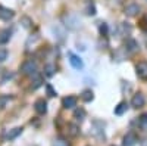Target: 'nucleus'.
<instances>
[{
	"mask_svg": "<svg viewBox=\"0 0 147 146\" xmlns=\"http://www.w3.org/2000/svg\"><path fill=\"white\" fill-rule=\"evenodd\" d=\"M69 62H71V65L75 68V69H82V68H84L82 59H81L80 56H77V55H74V53L69 55Z\"/></svg>",
	"mask_w": 147,
	"mask_h": 146,
	"instance_id": "0eeeda50",
	"label": "nucleus"
},
{
	"mask_svg": "<svg viewBox=\"0 0 147 146\" xmlns=\"http://www.w3.org/2000/svg\"><path fill=\"white\" fill-rule=\"evenodd\" d=\"M127 109H128V103L127 102H119L118 106H115V115H122V114H125L127 112Z\"/></svg>",
	"mask_w": 147,
	"mask_h": 146,
	"instance_id": "9b49d317",
	"label": "nucleus"
},
{
	"mask_svg": "<svg viewBox=\"0 0 147 146\" xmlns=\"http://www.w3.org/2000/svg\"><path fill=\"white\" fill-rule=\"evenodd\" d=\"M68 134L72 136V137H77L80 134V127L77 124H74V123L68 124Z\"/></svg>",
	"mask_w": 147,
	"mask_h": 146,
	"instance_id": "f8f14e48",
	"label": "nucleus"
},
{
	"mask_svg": "<svg viewBox=\"0 0 147 146\" xmlns=\"http://www.w3.org/2000/svg\"><path fill=\"white\" fill-rule=\"evenodd\" d=\"M55 146H69V145H68V142H65V140H62V139H59V140H56Z\"/></svg>",
	"mask_w": 147,
	"mask_h": 146,
	"instance_id": "a878e982",
	"label": "nucleus"
},
{
	"mask_svg": "<svg viewBox=\"0 0 147 146\" xmlns=\"http://www.w3.org/2000/svg\"><path fill=\"white\" fill-rule=\"evenodd\" d=\"M136 72L137 75L141 77V78H147V62L146 60H141L136 65Z\"/></svg>",
	"mask_w": 147,
	"mask_h": 146,
	"instance_id": "423d86ee",
	"label": "nucleus"
},
{
	"mask_svg": "<svg viewBox=\"0 0 147 146\" xmlns=\"http://www.w3.org/2000/svg\"><path fill=\"white\" fill-rule=\"evenodd\" d=\"M77 102H78V99L75 96H66V97H63L62 105H63L65 109H72V108L77 106Z\"/></svg>",
	"mask_w": 147,
	"mask_h": 146,
	"instance_id": "6e6552de",
	"label": "nucleus"
},
{
	"mask_svg": "<svg viewBox=\"0 0 147 146\" xmlns=\"http://www.w3.org/2000/svg\"><path fill=\"white\" fill-rule=\"evenodd\" d=\"M22 22H24L22 25L25 27V28H30V27H31V21H30V18H27V16H25V18H22Z\"/></svg>",
	"mask_w": 147,
	"mask_h": 146,
	"instance_id": "393cba45",
	"label": "nucleus"
},
{
	"mask_svg": "<svg viewBox=\"0 0 147 146\" xmlns=\"http://www.w3.org/2000/svg\"><path fill=\"white\" fill-rule=\"evenodd\" d=\"M22 127H15V128H12V130H9V133L6 134V139H9V140H13V139H16L21 133H22Z\"/></svg>",
	"mask_w": 147,
	"mask_h": 146,
	"instance_id": "9d476101",
	"label": "nucleus"
},
{
	"mask_svg": "<svg viewBox=\"0 0 147 146\" xmlns=\"http://www.w3.org/2000/svg\"><path fill=\"white\" fill-rule=\"evenodd\" d=\"M13 16H15V12L12 9L5 7V6H0V19H2V21H10Z\"/></svg>",
	"mask_w": 147,
	"mask_h": 146,
	"instance_id": "20e7f679",
	"label": "nucleus"
},
{
	"mask_svg": "<svg viewBox=\"0 0 147 146\" xmlns=\"http://www.w3.org/2000/svg\"><path fill=\"white\" fill-rule=\"evenodd\" d=\"M87 15H96V7H94V5H88V6H87Z\"/></svg>",
	"mask_w": 147,
	"mask_h": 146,
	"instance_id": "b1692460",
	"label": "nucleus"
},
{
	"mask_svg": "<svg viewBox=\"0 0 147 146\" xmlns=\"http://www.w3.org/2000/svg\"><path fill=\"white\" fill-rule=\"evenodd\" d=\"M137 142H138L137 134H136L134 131H129V133H127V134L124 136L122 145H124V146H136V145H137Z\"/></svg>",
	"mask_w": 147,
	"mask_h": 146,
	"instance_id": "7ed1b4c3",
	"label": "nucleus"
},
{
	"mask_svg": "<svg viewBox=\"0 0 147 146\" xmlns=\"http://www.w3.org/2000/svg\"><path fill=\"white\" fill-rule=\"evenodd\" d=\"M10 40V31L9 30H2L0 31V44H6Z\"/></svg>",
	"mask_w": 147,
	"mask_h": 146,
	"instance_id": "4468645a",
	"label": "nucleus"
},
{
	"mask_svg": "<svg viewBox=\"0 0 147 146\" xmlns=\"http://www.w3.org/2000/svg\"><path fill=\"white\" fill-rule=\"evenodd\" d=\"M43 84V77L41 75H34V84H32V90H35V89H38L40 86Z\"/></svg>",
	"mask_w": 147,
	"mask_h": 146,
	"instance_id": "6ab92c4d",
	"label": "nucleus"
},
{
	"mask_svg": "<svg viewBox=\"0 0 147 146\" xmlns=\"http://www.w3.org/2000/svg\"><path fill=\"white\" fill-rule=\"evenodd\" d=\"M12 77H13V74H12V72H6V74H5V77H3V80H2V83H5L6 80H10Z\"/></svg>",
	"mask_w": 147,
	"mask_h": 146,
	"instance_id": "bb28decb",
	"label": "nucleus"
},
{
	"mask_svg": "<svg viewBox=\"0 0 147 146\" xmlns=\"http://www.w3.org/2000/svg\"><path fill=\"white\" fill-rule=\"evenodd\" d=\"M21 72L24 75H28V77H34L38 74V67H37L35 60L30 59V60H25L21 67Z\"/></svg>",
	"mask_w": 147,
	"mask_h": 146,
	"instance_id": "f257e3e1",
	"label": "nucleus"
},
{
	"mask_svg": "<svg viewBox=\"0 0 147 146\" xmlns=\"http://www.w3.org/2000/svg\"><path fill=\"white\" fill-rule=\"evenodd\" d=\"M138 126L141 128H147V114H141L138 117Z\"/></svg>",
	"mask_w": 147,
	"mask_h": 146,
	"instance_id": "aec40b11",
	"label": "nucleus"
},
{
	"mask_svg": "<svg viewBox=\"0 0 147 146\" xmlns=\"http://www.w3.org/2000/svg\"><path fill=\"white\" fill-rule=\"evenodd\" d=\"M140 14V6L136 3H131L125 7V15L127 16H137Z\"/></svg>",
	"mask_w": 147,
	"mask_h": 146,
	"instance_id": "1a4fd4ad",
	"label": "nucleus"
},
{
	"mask_svg": "<svg viewBox=\"0 0 147 146\" xmlns=\"http://www.w3.org/2000/svg\"><path fill=\"white\" fill-rule=\"evenodd\" d=\"M127 49H128L129 52H137V50H138L137 41H136V40H128V41H127Z\"/></svg>",
	"mask_w": 147,
	"mask_h": 146,
	"instance_id": "f3484780",
	"label": "nucleus"
},
{
	"mask_svg": "<svg viewBox=\"0 0 147 146\" xmlns=\"http://www.w3.org/2000/svg\"><path fill=\"white\" fill-rule=\"evenodd\" d=\"M74 118L77 121H82L85 118V111L84 109H75V112H74Z\"/></svg>",
	"mask_w": 147,
	"mask_h": 146,
	"instance_id": "a211bd4d",
	"label": "nucleus"
},
{
	"mask_svg": "<svg viewBox=\"0 0 147 146\" xmlns=\"http://www.w3.org/2000/svg\"><path fill=\"white\" fill-rule=\"evenodd\" d=\"M81 99H82L84 102H91V101L94 99V93H93V90H90V89L84 90V92L81 93Z\"/></svg>",
	"mask_w": 147,
	"mask_h": 146,
	"instance_id": "ddd939ff",
	"label": "nucleus"
},
{
	"mask_svg": "<svg viewBox=\"0 0 147 146\" xmlns=\"http://www.w3.org/2000/svg\"><path fill=\"white\" fill-rule=\"evenodd\" d=\"M46 90H47V94L50 96V97H53V96H56V92L53 90V87L50 86V84H47L46 86Z\"/></svg>",
	"mask_w": 147,
	"mask_h": 146,
	"instance_id": "4be33fe9",
	"label": "nucleus"
},
{
	"mask_svg": "<svg viewBox=\"0 0 147 146\" xmlns=\"http://www.w3.org/2000/svg\"><path fill=\"white\" fill-rule=\"evenodd\" d=\"M55 71H56V67L53 64H46L44 65V75L46 77H52L55 74Z\"/></svg>",
	"mask_w": 147,
	"mask_h": 146,
	"instance_id": "2eb2a0df",
	"label": "nucleus"
},
{
	"mask_svg": "<svg viewBox=\"0 0 147 146\" xmlns=\"http://www.w3.org/2000/svg\"><path fill=\"white\" fill-rule=\"evenodd\" d=\"M131 105H132V108H143L144 105H146V97H144V94L143 93H136L132 96V99H131Z\"/></svg>",
	"mask_w": 147,
	"mask_h": 146,
	"instance_id": "f03ea898",
	"label": "nucleus"
},
{
	"mask_svg": "<svg viewBox=\"0 0 147 146\" xmlns=\"http://www.w3.org/2000/svg\"><path fill=\"white\" fill-rule=\"evenodd\" d=\"M34 109H35V112H37V114L44 115V114L47 112V102H46L44 99L35 101V103H34Z\"/></svg>",
	"mask_w": 147,
	"mask_h": 146,
	"instance_id": "39448f33",
	"label": "nucleus"
},
{
	"mask_svg": "<svg viewBox=\"0 0 147 146\" xmlns=\"http://www.w3.org/2000/svg\"><path fill=\"white\" fill-rule=\"evenodd\" d=\"M99 30H100V33H102L103 35H106V34H107V24H106V22H102L100 27H99Z\"/></svg>",
	"mask_w": 147,
	"mask_h": 146,
	"instance_id": "5701e85b",
	"label": "nucleus"
},
{
	"mask_svg": "<svg viewBox=\"0 0 147 146\" xmlns=\"http://www.w3.org/2000/svg\"><path fill=\"white\" fill-rule=\"evenodd\" d=\"M12 99H13V96H9V94H3V96H0V109H3Z\"/></svg>",
	"mask_w": 147,
	"mask_h": 146,
	"instance_id": "dca6fc26",
	"label": "nucleus"
},
{
	"mask_svg": "<svg viewBox=\"0 0 147 146\" xmlns=\"http://www.w3.org/2000/svg\"><path fill=\"white\" fill-rule=\"evenodd\" d=\"M7 50L6 49H0V62H3V60H6L7 59Z\"/></svg>",
	"mask_w": 147,
	"mask_h": 146,
	"instance_id": "412c9836",
	"label": "nucleus"
}]
</instances>
